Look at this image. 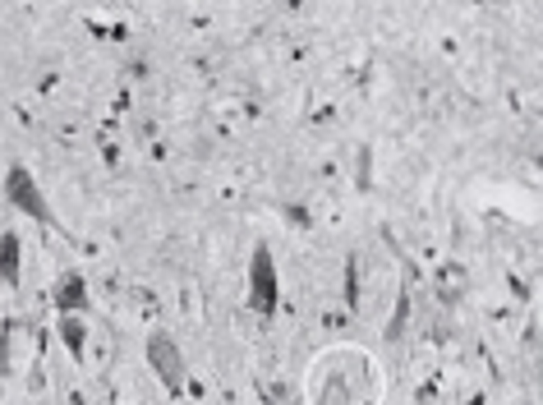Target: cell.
<instances>
[{"instance_id":"cell-1","label":"cell","mask_w":543,"mask_h":405,"mask_svg":"<svg viewBox=\"0 0 543 405\" xmlns=\"http://www.w3.org/2000/svg\"><path fill=\"white\" fill-rule=\"evenodd\" d=\"M383 364L360 346H332L314 354L309 373H304V396L309 405H377L383 401Z\"/></svg>"},{"instance_id":"cell-2","label":"cell","mask_w":543,"mask_h":405,"mask_svg":"<svg viewBox=\"0 0 543 405\" xmlns=\"http://www.w3.org/2000/svg\"><path fill=\"white\" fill-rule=\"evenodd\" d=\"M249 304H253L263 318H272L276 308H281V281H276V263H272V249H263V245L253 249V263H249Z\"/></svg>"},{"instance_id":"cell-3","label":"cell","mask_w":543,"mask_h":405,"mask_svg":"<svg viewBox=\"0 0 543 405\" xmlns=\"http://www.w3.org/2000/svg\"><path fill=\"white\" fill-rule=\"evenodd\" d=\"M148 364H152V373L161 378V387H167L171 396H184V387H189L184 354H180V346L167 337V331H152L148 337Z\"/></svg>"},{"instance_id":"cell-4","label":"cell","mask_w":543,"mask_h":405,"mask_svg":"<svg viewBox=\"0 0 543 405\" xmlns=\"http://www.w3.org/2000/svg\"><path fill=\"white\" fill-rule=\"evenodd\" d=\"M5 199H10L19 212H28V217L56 226V212H51V203H46V194L37 189V180H33L28 166H10V171H5Z\"/></svg>"},{"instance_id":"cell-5","label":"cell","mask_w":543,"mask_h":405,"mask_svg":"<svg viewBox=\"0 0 543 405\" xmlns=\"http://www.w3.org/2000/svg\"><path fill=\"white\" fill-rule=\"evenodd\" d=\"M51 304H56V314H88V281H83V272H60V281H56V291H51Z\"/></svg>"},{"instance_id":"cell-6","label":"cell","mask_w":543,"mask_h":405,"mask_svg":"<svg viewBox=\"0 0 543 405\" xmlns=\"http://www.w3.org/2000/svg\"><path fill=\"white\" fill-rule=\"evenodd\" d=\"M56 331H60V346L74 354V360H83V346H88V327H83V318H79V314H60Z\"/></svg>"},{"instance_id":"cell-7","label":"cell","mask_w":543,"mask_h":405,"mask_svg":"<svg viewBox=\"0 0 543 405\" xmlns=\"http://www.w3.org/2000/svg\"><path fill=\"white\" fill-rule=\"evenodd\" d=\"M0 281L10 285H19V235L14 230H0Z\"/></svg>"},{"instance_id":"cell-8","label":"cell","mask_w":543,"mask_h":405,"mask_svg":"<svg viewBox=\"0 0 543 405\" xmlns=\"http://www.w3.org/2000/svg\"><path fill=\"white\" fill-rule=\"evenodd\" d=\"M345 304L360 308V258H350V263H345Z\"/></svg>"},{"instance_id":"cell-9","label":"cell","mask_w":543,"mask_h":405,"mask_svg":"<svg viewBox=\"0 0 543 405\" xmlns=\"http://www.w3.org/2000/svg\"><path fill=\"white\" fill-rule=\"evenodd\" d=\"M406 314H410V300H406V295H400V300H396V314L387 318V331H383V337H387V341H396V337H400V323H406Z\"/></svg>"},{"instance_id":"cell-10","label":"cell","mask_w":543,"mask_h":405,"mask_svg":"<svg viewBox=\"0 0 543 405\" xmlns=\"http://www.w3.org/2000/svg\"><path fill=\"white\" fill-rule=\"evenodd\" d=\"M10 341L14 331H0V373H10Z\"/></svg>"},{"instance_id":"cell-11","label":"cell","mask_w":543,"mask_h":405,"mask_svg":"<svg viewBox=\"0 0 543 405\" xmlns=\"http://www.w3.org/2000/svg\"><path fill=\"white\" fill-rule=\"evenodd\" d=\"M360 189H368V152H360Z\"/></svg>"}]
</instances>
